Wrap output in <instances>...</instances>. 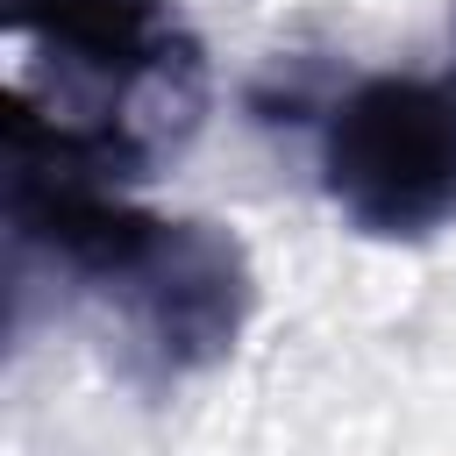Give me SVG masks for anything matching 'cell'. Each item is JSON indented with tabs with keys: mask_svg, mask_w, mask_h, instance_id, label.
<instances>
[{
	"mask_svg": "<svg viewBox=\"0 0 456 456\" xmlns=\"http://www.w3.org/2000/svg\"><path fill=\"white\" fill-rule=\"evenodd\" d=\"M321 192L378 242H428L456 221V86L370 71L321 107Z\"/></svg>",
	"mask_w": 456,
	"mask_h": 456,
	"instance_id": "6da1fadb",
	"label": "cell"
},
{
	"mask_svg": "<svg viewBox=\"0 0 456 456\" xmlns=\"http://www.w3.org/2000/svg\"><path fill=\"white\" fill-rule=\"evenodd\" d=\"M0 14L93 93V107L64 121H121L157 150L200 128L207 64L200 43L178 28L171 0H0Z\"/></svg>",
	"mask_w": 456,
	"mask_h": 456,
	"instance_id": "7a4b0ae2",
	"label": "cell"
},
{
	"mask_svg": "<svg viewBox=\"0 0 456 456\" xmlns=\"http://www.w3.org/2000/svg\"><path fill=\"white\" fill-rule=\"evenodd\" d=\"M249 306H256L249 256L214 221H171L150 264L107 292L114 335L142 385H178L214 370L235 349Z\"/></svg>",
	"mask_w": 456,
	"mask_h": 456,
	"instance_id": "3957f363",
	"label": "cell"
},
{
	"mask_svg": "<svg viewBox=\"0 0 456 456\" xmlns=\"http://www.w3.org/2000/svg\"><path fill=\"white\" fill-rule=\"evenodd\" d=\"M449 50H456V14H449ZM449 86H456V57H449Z\"/></svg>",
	"mask_w": 456,
	"mask_h": 456,
	"instance_id": "277c9868",
	"label": "cell"
}]
</instances>
